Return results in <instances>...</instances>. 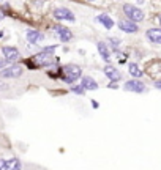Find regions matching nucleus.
I'll list each match as a JSON object with an SVG mask.
<instances>
[{
  "label": "nucleus",
  "mask_w": 161,
  "mask_h": 170,
  "mask_svg": "<svg viewBox=\"0 0 161 170\" xmlns=\"http://www.w3.org/2000/svg\"><path fill=\"white\" fill-rule=\"evenodd\" d=\"M24 66L30 71H35V69H49V68H55L62 65L60 63V58L55 55H51V54H46L43 51H40L37 54H33L29 58L22 60Z\"/></svg>",
  "instance_id": "1"
},
{
  "label": "nucleus",
  "mask_w": 161,
  "mask_h": 170,
  "mask_svg": "<svg viewBox=\"0 0 161 170\" xmlns=\"http://www.w3.org/2000/svg\"><path fill=\"white\" fill-rule=\"evenodd\" d=\"M82 68L76 63H63L60 65V77L59 80H62L65 85H73L78 83V80H81L82 77Z\"/></svg>",
  "instance_id": "2"
},
{
  "label": "nucleus",
  "mask_w": 161,
  "mask_h": 170,
  "mask_svg": "<svg viewBox=\"0 0 161 170\" xmlns=\"http://www.w3.org/2000/svg\"><path fill=\"white\" fill-rule=\"evenodd\" d=\"M122 11H123L125 16H127V19L133 20V22H136V24L144 22V19H145V13H144V10L141 8V6H137V5L123 3Z\"/></svg>",
  "instance_id": "3"
},
{
  "label": "nucleus",
  "mask_w": 161,
  "mask_h": 170,
  "mask_svg": "<svg viewBox=\"0 0 161 170\" xmlns=\"http://www.w3.org/2000/svg\"><path fill=\"white\" fill-rule=\"evenodd\" d=\"M25 73L24 65L22 63H13V65H8L6 68L0 69V79H19L22 77Z\"/></svg>",
  "instance_id": "4"
},
{
  "label": "nucleus",
  "mask_w": 161,
  "mask_h": 170,
  "mask_svg": "<svg viewBox=\"0 0 161 170\" xmlns=\"http://www.w3.org/2000/svg\"><path fill=\"white\" fill-rule=\"evenodd\" d=\"M51 32L55 33V36L59 38V41L62 42V44H68V42H71V41L74 39V33L69 30L66 25L60 24V22L54 24V25L51 27Z\"/></svg>",
  "instance_id": "5"
},
{
  "label": "nucleus",
  "mask_w": 161,
  "mask_h": 170,
  "mask_svg": "<svg viewBox=\"0 0 161 170\" xmlns=\"http://www.w3.org/2000/svg\"><path fill=\"white\" fill-rule=\"evenodd\" d=\"M144 74L149 76L152 80L161 79V58H152L147 61L144 66Z\"/></svg>",
  "instance_id": "6"
},
{
  "label": "nucleus",
  "mask_w": 161,
  "mask_h": 170,
  "mask_svg": "<svg viewBox=\"0 0 161 170\" xmlns=\"http://www.w3.org/2000/svg\"><path fill=\"white\" fill-rule=\"evenodd\" d=\"M0 52H2V57L6 60L8 65H13V63H19L21 61V51L16 46L5 44V46L0 47Z\"/></svg>",
  "instance_id": "7"
},
{
  "label": "nucleus",
  "mask_w": 161,
  "mask_h": 170,
  "mask_svg": "<svg viewBox=\"0 0 161 170\" xmlns=\"http://www.w3.org/2000/svg\"><path fill=\"white\" fill-rule=\"evenodd\" d=\"M125 91H130V93H136V95H142L147 91V85L142 79H128L123 82V87Z\"/></svg>",
  "instance_id": "8"
},
{
  "label": "nucleus",
  "mask_w": 161,
  "mask_h": 170,
  "mask_svg": "<svg viewBox=\"0 0 161 170\" xmlns=\"http://www.w3.org/2000/svg\"><path fill=\"white\" fill-rule=\"evenodd\" d=\"M52 17L57 20V22H76V16L74 13L66 8V6H59L52 11Z\"/></svg>",
  "instance_id": "9"
},
{
  "label": "nucleus",
  "mask_w": 161,
  "mask_h": 170,
  "mask_svg": "<svg viewBox=\"0 0 161 170\" xmlns=\"http://www.w3.org/2000/svg\"><path fill=\"white\" fill-rule=\"evenodd\" d=\"M25 39L30 46H38L40 42H43L46 39V35L38 30V28H27L25 30Z\"/></svg>",
  "instance_id": "10"
},
{
  "label": "nucleus",
  "mask_w": 161,
  "mask_h": 170,
  "mask_svg": "<svg viewBox=\"0 0 161 170\" xmlns=\"http://www.w3.org/2000/svg\"><path fill=\"white\" fill-rule=\"evenodd\" d=\"M103 74L108 77L109 82H117V83H118V82L123 79L122 71L118 69V68H115L112 63H108V65H104V68H103Z\"/></svg>",
  "instance_id": "11"
},
{
  "label": "nucleus",
  "mask_w": 161,
  "mask_h": 170,
  "mask_svg": "<svg viewBox=\"0 0 161 170\" xmlns=\"http://www.w3.org/2000/svg\"><path fill=\"white\" fill-rule=\"evenodd\" d=\"M117 27H118L120 32L127 33V35H134V33L139 32V24L133 22V20H130V19H120L117 22Z\"/></svg>",
  "instance_id": "12"
},
{
  "label": "nucleus",
  "mask_w": 161,
  "mask_h": 170,
  "mask_svg": "<svg viewBox=\"0 0 161 170\" xmlns=\"http://www.w3.org/2000/svg\"><path fill=\"white\" fill-rule=\"evenodd\" d=\"M96 51H98V54H100L101 60H103L104 63H106V65L112 61V52H111V49H109V46H108V42L104 41V39L96 41Z\"/></svg>",
  "instance_id": "13"
},
{
  "label": "nucleus",
  "mask_w": 161,
  "mask_h": 170,
  "mask_svg": "<svg viewBox=\"0 0 161 170\" xmlns=\"http://www.w3.org/2000/svg\"><path fill=\"white\" fill-rule=\"evenodd\" d=\"M0 170H22V162L19 158L0 159Z\"/></svg>",
  "instance_id": "14"
},
{
  "label": "nucleus",
  "mask_w": 161,
  "mask_h": 170,
  "mask_svg": "<svg viewBox=\"0 0 161 170\" xmlns=\"http://www.w3.org/2000/svg\"><path fill=\"white\" fill-rule=\"evenodd\" d=\"M145 38L149 42L155 46H161V28L159 27H152L145 30Z\"/></svg>",
  "instance_id": "15"
},
{
  "label": "nucleus",
  "mask_w": 161,
  "mask_h": 170,
  "mask_svg": "<svg viewBox=\"0 0 161 170\" xmlns=\"http://www.w3.org/2000/svg\"><path fill=\"white\" fill-rule=\"evenodd\" d=\"M95 22L98 24H101L106 30H112V28L117 25V22H114V19L109 16L108 13H101V14H98V16L95 17Z\"/></svg>",
  "instance_id": "16"
},
{
  "label": "nucleus",
  "mask_w": 161,
  "mask_h": 170,
  "mask_svg": "<svg viewBox=\"0 0 161 170\" xmlns=\"http://www.w3.org/2000/svg\"><path fill=\"white\" fill-rule=\"evenodd\" d=\"M79 83L82 85L84 88H85V91H96L98 88H100V83H98L92 76H89V74H85V76H82L81 77V80H79Z\"/></svg>",
  "instance_id": "17"
},
{
  "label": "nucleus",
  "mask_w": 161,
  "mask_h": 170,
  "mask_svg": "<svg viewBox=\"0 0 161 170\" xmlns=\"http://www.w3.org/2000/svg\"><path fill=\"white\" fill-rule=\"evenodd\" d=\"M128 74L133 77V79H142L145 76L144 74V68H141L137 61H130L128 63Z\"/></svg>",
  "instance_id": "18"
},
{
  "label": "nucleus",
  "mask_w": 161,
  "mask_h": 170,
  "mask_svg": "<svg viewBox=\"0 0 161 170\" xmlns=\"http://www.w3.org/2000/svg\"><path fill=\"white\" fill-rule=\"evenodd\" d=\"M104 41L108 42V46H109V49H111V52H112V54H115L117 51H120V44H122V39H120V38L108 36Z\"/></svg>",
  "instance_id": "19"
},
{
  "label": "nucleus",
  "mask_w": 161,
  "mask_h": 170,
  "mask_svg": "<svg viewBox=\"0 0 161 170\" xmlns=\"http://www.w3.org/2000/svg\"><path fill=\"white\" fill-rule=\"evenodd\" d=\"M68 90L71 91V93L78 95V96H85V95H87L85 88H84L81 83H73V85H69V87H68Z\"/></svg>",
  "instance_id": "20"
},
{
  "label": "nucleus",
  "mask_w": 161,
  "mask_h": 170,
  "mask_svg": "<svg viewBox=\"0 0 161 170\" xmlns=\"http://www.w3.org/2000/svg\"><path fill=\"white\" fill-rule=\"evenodd\" d=\"M114 55L117 57V61L120 63V65H123V63H127V60H128V54H127V52H123V51H117Z\"/></svg>",
  "instance_id": "21"
},
{
  "label": "nucleus",
  "mask_w": 161,
  "mask_h": 170,
  "mask_svg": "<svg viewBox=\"0 0 161 170\" xmlns=\"http://www.w3.org/2000/svg\"><path fill=\"white\" fill-rule=\"evenodd\" d=\"M59 46L57 44H51V46H44L43 49H41V51L43 52H46V54H51V55H54L55 54V49H57Z\"/></svg>",
  "instance_id": "22"
},
{
  "label": "nucleus",
  "mask_w": 161,
  "mask_h": 170,
  "mask_svg": "<svg viewBox=\"0 0 161 170\" xmlns=\"http://www.w3.org/2000/svg\"><path fill=\"white\" fill-rule=\"evenodd\" d=\"M6 90H10L8 83L5 82V79H0V91H6Z\"/></svg>",
  "instance_id": "23"
},
{
  "label": "nucleus",
  "mask_w": 161,
  "mask_h": 170,
  "mask_svg": "<svg viewBox=\"0 0 161 170\" xmlns=\"http://www.w3.org/2000/svg\"><path fill=\"white\" fill-rule=\"evenodd\" d=\"M8 66V63H6V60L3 58V57H0V69H3V68H6Z\"/></svg>",
  "instance_id": "24"
},
{
  "label": "nucleus",
  "mask_w": 161,
  "mask_h": 170,
  "mask_svg": "<svg viewBox=\"0 0 161 170\" xmlns=\"http://www.w3.org/2000/svg\"><path fill=\"white\" fill-rule=\"evenodd\" d=\"M90 104H92V107L96 110V109H100V102L95 101V99H90Z\"/></svg>",
  "instance_id": "25"
},
{
  "label": "nucleus",
  "mask_w": 161,
  "mask_h": 170,
  "mask_svg": "<svg viewBox=\"0 0 161 170\" xmlns=\"http://www.w3.org/2000/svg\"><path fill=\"white\" fill-rule=\"evenodd\" d=\"M108 88H111V90H117L118 85H117V82H109V83H108Z\"/></svg>",
  "instance_id": "26"
},
{
  "label": "nucleus",
  "mask_w": 161,
  "mask_h": 170,
  "mask_svg": "<svg viewBox=\"0 0 161 170\" xmlns=\"http://www.w3.org/2000/svg\"><path fill=\"white\" fill-rule=\"evenodd\" d=\"M153 87H155L156 90H161V79H158V80H153Z\"/></svg>",
  "instance_id": "27"
},
{
  "label": "nucleus",
  "mask_w": 161,
  "mask_h": 170,
  "mask_svg": "<svg viewBox=\"0 0 161 170\" xmlns=\"http://www.w3.org/2000/svg\"><path fill=\"white\" fill-rule=\"evenodd\" d=\"M156 22H158V25H159V28H161V13L156 14Z\"/></svg>",
  "instance_id": "28"
},
{
  "label": "nucleus",
  "mask_w": 161,
  "mask_h": 170,
  "mask_svg": "<svg viewBox=\"0 0 161 170\" xmlns=\"http://www.w3.org/2000/svg\"><path fill=\"white\" fill-rule=\"evenodd\" d=\"M136 2H137V6H139V5H144L145 0H136Z\"/></svg>",
  "instance_id": "29"
},
{
  "label": "nucleus",
  "mask_w": 161,
  "mask_h": 170,
  "mask_svg": "<svg viewBox=\"0 0 161 170\" xmlns=\"http://www.w3.org/2000/svg\"><path fill=\"white\" fill-rule=\"evenodd\" d=\"M3 38V30H0V39Z\"/></svg>",
  "instance_id": "30"
},
{
  "label": "nucleus",
  "mask_w": 161,
  "mask_h": 170,
  "mask_svg": "<svg viewBox=\"0 0 161 170\" xmlns=\"http://www.w3.org/2000/svg\"><path fill=\"white\" fill-rule=\"evenodd\" d=\"M3 17H5V14H3V13H0V20H2Z\"/></svg>",
  "instance_id": "31"
},
{
  "label": "nucleus",
  "mask_w": 161,
  "mask_h": 170,
  "mask_svg": "<svg viewBox=\"0 0 161 170\" xmlns=\"http://www.w3.org/2000/svg\"><path fill=\"white\" fill-rule=\"evenodd\" d=\"M87 2H96V0H87Z\"/></svg>",
  "instance_id": "32"
},
{
  "label": "nucleus",
  "mask_w": 161,
  "mask_h": 170,
  "mask_svg": "<svg viewBox=\"0 0 161 170\" xmlns=\"http://www.w3.org/2000/svg\"><path fill=\"white\" fill-rule=\"evenodd\" d=\"M0 2H2V0H0Z\"/></svg>",
  "instance_id": "33"
}]
</instances>
